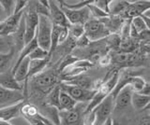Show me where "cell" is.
<instances>
[{
  "label": "cell",
  "mask_w": 150,
  "mask_h": 125,
  "mask_svg": "<svg viewBox=\"0 0 150 125\" xmlns=\"http://www.w3.org/2000/svg\"><path fill=\"white\" fill-rule=\"evenodd\" d=\"M149 102L150 96L141 94L139 92H133L132 97H131V106H133V108L139 112H142L145 106L149 104Z\"/></svg>",
  "instance_id": "cell-20"
},
{
  "label": "cell",
  "mask_w": 150,
  "mask_h": 125,
  "mask_svg": "<svg viewBox=\"0 0 150 125\" xmlns=\"http://www.w3.org/2000/svg\"><path fill=\"white\" fill-rule=\"evenodd\" d=\"M114 108L115 98L110 94L91 111L94 116L93 125H104V123L111 118L110 116L114 111Z\"/></svg>",
  "instance_id": "cell-5"
},
{
  "label": "cell",
  "mask_w": 150,
  "mask_h": 125,
  "mask_svg": "<svg viewBox=\"0 0 150 125\" xmlns=\"http://www.w3.org/2000/svg\"><path fill=\"white\" fill-rule=\"evenodd\" d=\"M144 15H145L146 17H148V18H150V10H146L144 13Z\"/></svg>",
  "instance_id": "cell-45"
},
{
  "label": "cell",
  "mask_w": 150,
  "mask_h": 125,
  "mask_svg": "<svg viewBox=\"0 0 150 125\" xmlns=\"http://www.w3.org/2000/svg\"><path fill=\"white\" fill-rule=\"evenodd\" d=\"M40 113L39 108L34 104L31 103H25L21 109V115L25 119H29V118H34Z\"/></svg>",
  "instance_id": "cell-25"
},
{
  "label": "cell",
  "mask_w": 150,
  "mask_h": 125,
  "mask_svg": "<svg viewBox=\"0 0 150 125\" xmlns=\"http://www.w3.org/2000/svg\"><path fill=\"white\" fill-rule=\"evenodd\" d=\"M25 101H22L20 103L15 105L5 106V108H0V120L4 122H9L13 119L19 118L21 116V109L23 105H25Z\"/></svg>",
  "instance_id": "cell-17"
},
{
  "label": "cell",
  "mask_w": 150,
  "mask_h": 125,
  "mask_svg": "<svg viewBox=\"0 0 150 125\" xmlns=\"http://www.w3.org/2000/svg\"><path fill=\"white\" fill-rule=\"evenodd\" d=\"M29 63H30V59L26 57L25 59H23L22 63L20 64L16 70L13 72V76L14 78L19 82L21 83L23 81H25L27 74H28V68H29Z\"/></svg>",
  "instance_id": "cell-21"
},
{
  "label": "cell",
  "mask_w": 150,
  "mask_h": 125,
  "mask_svg": "<svg viewBox=\"0 0 150 125\" xmlns=\"http://www.w3.org/2000/svg\"><path fill=\"white\" fill-rule=\"evenodd\" d=\"M139 94L146 95V96H150V82L145 81V84H144V88L142 89V91H139Z\"/></svg>",
  "instance_id": "cell-40"
},
{
  "label": "cell",
  "mask_w": 150,
  "mask_h": 125,
  "mask_svg": "<svg viewBox=\"0 0 150 125\" xmlns=\"http://www.w3.org/2000/svg\"><path fill=\"white\" fill-rule=\"evenodd\" d=\"M53 29L52 24L49 17L39 15V24L36 32V39L38 46L49 52L51 46V35Z\"/></svg>",
  "instance_id": "cell-4"
},
{
  "label": "cell",
  "mask_w": 150,
  "mask_h": 125,
  "mask_svg": "<svg viewBox=\"0 0 150 125\" xmlns=\"http://www.w3.org/2000/svg\"><path fill=\"white\" fill-rule=\"evenodd\" d=\"M59 7L67 17L69 24L84 25L89 20L92 19L90 11H89L87 7L83 8L81 10H69V8L61 5H59Z\"/></svg>",
  "instance_id": "cell-8"
},
{
  "label": "cell",
  "mask_w": 150,
  "mask_h": 125,
  "mask_svg": "<svg viewBox=\"0 0 150 125\" xmlns=\"http://www.w3.org/2000/svg\"><path fill=\"white\" fill-rule=\"evenodd\" d=\"M8 38V36H6ZM4 36H0V53H7L12 50V47L11 46V42L7 40Z\"/></svg>",
  "instance_id": "cell-34"
},
{
  "label": "cell",
  "mask_w": 150,
  "mask_h": 125,
  "mask_svg": "<svg viewBox=\"0 0 150 125\" xmlns=\"http://www.w3.org/2000/svg\"><path fill=\"white\" fill-rule=\"evenodd\" d=\"M69 36L73 38L74 40H77L84 35V27L81 24H70L68 28Z\"/></svg>",
  "instance_id": "cell-26"
},
{
  "label": "cell",
  "mask_w": 150,
  "mask_h": 125,
  "mask_svg": "<svg viewBox=\"0 0 150 125\" xmlns=\"http://www.w3.org/2000/svg\"><path fill=\"white\" fill-rule=\"evenodd\" d=\"M140 17L143 19V21H144V24H145V27H146V29H147L148 31H150V18L146 17V16L144 15V14H142Z\"/></svg>",
  "instance_id": "cell-42"
},
{
  "label": "cell",
  "mask_w": 150,
  "mask_h": 125,
  "mask_svg": "<svg viewBox=\"0 0 150 125\" xmlns=\"http://www.w3.org/2000/svg\"><path fill=\"white\" fill-rule=\"evenodd\" d=\"M59 87L61 91L69 94L74 101H76L77 103H86V102H90L93 98V96L96 94L95 90L82 89V88H79V87L67 85L62 82H59Z\"/></svg>",
  "instance_id": "cell-7"
},
{
  "label": "cell",
  "mask_w": 150,
  "mask_h": 125,
  "mask_svg": "<svg viewBox=\"0 0 150 125\" xmlns=\"http://www.w3.org/2000/svg\"><path fill=\"white\" fill-rule=\"evenodd\" d=\"M118 78H119V70H115L114 72H112L110 74V76L106 80H102L101 84L96 91L95 95L93 96L92 100L89 102V104L86 105V109H84V114L90 113L108 95H110L112 94L117 84Z\"/></svg>",
  "instance_id": "cell-2"
},
{
  "label": "cell",
  "mask_w": 150,
  "mask_h": 125,
  "mask_svg": "<svg viewBox=\"0 0 150 125\" xmlns=\"http://www.w3.org/2000/svg\"><path fill=\"white\" fill-rule=\"evenodd\" d=\"M13 55V50H11L9 52L7 53H0V73L4 72L6 67L8 66V64L11 63Z\"/></svg>",
  "instance_id": "cell-31"
},
{
  "label": "cell",
  "mask_w": 150,
  "mask_h": 125,
  "mask_svg": "<svg viewBox=\"0 0 150 125\" xmlns=\"http://www.w3.org/2000/svg\"><path fill=\"white\" fill-rule=\"evenodd\" d=\"M25 119L29 122L30 125H54L49 119H47L40 113H39L34 118H29Z\"/></svg>",
  "instance_id": "cell-29"
},
{
  "label": "cell",
  "mask_w": 150,
  "mask_h": 125,
  "mask_svg": "<svg viewBox=\"0 0 150 125\" xmlns=\"http://www.w3.org/2000/svg\"><path fill=\"white\" fill-rule=\"evenodd\" d=\"M134 75L142 77L145 81L150 82V70H143L142 74H134Z\"/></svg>",
  "instance_id": "cell-41"
},
{
  "label": "cell",
  "mask_w": 150,
  "mask_h": 125,
  "mask_svg": "<svg viewBox=\"0 0 150 125\" xmlns=\"http://www.w3.org/2000/svg\"><path fill=\"white\" fill-rule=\"evenodd\" d=\"M150 10V0H138L130 1L129 6L122 13L120 17L124 20H131L135 17H139Z\"/></svg>",
  "instance_id": "cell-10"
},
{
  "label": "cell",
  "mask_w": 150,
  "mask_h": 125,
  "mask_svg": "<svg viewBox=\"0 0 150 125\" xmlns=\"http://www.w3.org/2000/svg\"><path fill=\"white\" fill-rule=\"evenodd\" d=\"M60 91H61V90H60V87H59V83H58V84L46 95V101H45L46 105L52 106V108H57L59 111Z\"/></svg>",
  "instance_id": "cell-24"
},
{
  "label": "cell",
  "mask_w": 150,
  "mask_h": 125,
  "mask_svg": "<svg viewBox=\"0 0 150 125\" xmlns=\"http://www.w3.org/2000/svg\"><path fill=\"white\" fill-rule=\"evenodd\" d=\"M59 82L65 83L67 85L70 86H75V87H79L82 88V89H86V90H97L100 85L101 84V82H96L94 81L92 78L86 76V75H79L73 78H60Z\"/></svg>",
  "instance_id": "cell-9"
},
{
  "label": "cell",
  "mask_w": 150,
  "mask_h": 125,
  "mask_svg": "<svg viewBox=\"0 0 150 125\" xmlns=\"http://www.w3.org/2000/svg\"><path fill=\"white\" fill-rule=\"evenodd\" d=\"M130 1L118 0V1H111L109 6V15L110 16H120L127 8L129 6Z\"/></svg>",
  "instance_id": "cell-23"
},
{
  "label": "cell",
  "mask_w": 150,
  "mask_h": 125,
  "mask_svg": "<svg viewBox=\"0 0 150 125\" xmlns=\"http://www.w3.org/2000/svg\"><path fill=\"white\" fill-rule=\"evenodd\" d=\"M27 4H28V1H26V0H16L13 14L14 13H19V12L25 11Z\"/></svg>",
  "instance_id": "cell-38"
},
{
  "label": "cell",
  "mask_w": 150,
  "mask_h": 125,
  "mask_svg": "<svg viewBox=\"0 0 150 125\" xmlns=\"http://www.w3.org/2000/svg\"><path fill=\"white\" fill-rule=\"evenodd\" d=\"M84 111L78 109L77 106L69 111H59L58 118L60 125H80L82 122V115Z\"/></svg>",
  "instance_id": "cell-14"
},
{
  "label": "cell",
  "mask_w": 150,
  "mask_h": 125,
  "mask_svg": "<svg viewBox=\"0 0 150 125\" xmlns=\"http://www.w3.org/2000/svg\"><path fill=\"white\" fill-rule=\"evenodd\" d=\"M98 64L100 66H108L112 64V53L111 52H106L100 56L98 59Z\"/></svg>",
  "instance_id": "cell-37"
},
{
  "label": "cell",
  "mask_w": 150,
  "mask_h": 125,
  "mask_svg": "<svg viewBox=\"0 0 150 125\" xmlns=\"http://www.w3.org/2000/svg\"><path fill=\"white\" fill-rule=\"evenodd\" d=\"M94 0H83V1H80L76 4H68L65 1H58L57 3H59V5L69 8V10H81L83 8L87 7L89 4H92Z\"/></svg>",
  "instance_id": "cell-28"
},
{
  "label": "cell",
  "mask_w": 150,
  "mask_h": 125,
  "mask_svg": "<svg viewBox=\"0 0 150 125\" xmlns=\"http://www.w3.org/2000/svg\"><path fill=\"white\" fill-rule=\"evenodd\" d=\"M25 24V45L35 38L39 24V14L36 11V1H28L23 12Z\"/></svg>",
  "instance_id": "cell-3"
},
{
  "label": "cell",
  "mask_w": 150,
  "mask_h": 125,
  "mask_svg": "<svg viewBox=\"0 0 150 125\" xmlns=\"http://www.w3.org/2000/svg\"><path fill=\"white\" fill-rule=\"evenodd\" d=\"M25 101L23 91H11L0 86V108Z\"/></svg>",
  "instance_id": "cell-12"
},
{
  "label": "cell",
  "mask_w": 150,
  "mask_h": 125,
  "mask_svg": "<svg viewBox=\"0 0 150 125\" xmlns=\"http://www.w3.org/2000/svg\"><path fill=\"white\" fill-rule=\"evenodd\" d=\"M0 4L3 7L8 17L13 14L14 8H15V1L14 0H0Z\"/></svg>",
  "instance_id": "cell-32"
},
{
  "label": "cell",
  "mask_w": 150,
  "mask_h": 125,
  "mask_svg": "<svg viewBox=\"0 0 150 125\" xmlns=\"http://www.w3.org/2000/svg\"><path fill=\"white\" fill-rule=\"evenodd\" d=\"M7 18H8V16L6 14V12H5L3 7L1 6V4H0V22H3L4 20H6Z\"/></svg>",
  "instance_id": "cell-43"
},
{
  "label": "cell",
  "mask_w": 150,
  "mask_h": 125,
  "mask_svg": "<svg viewBox=\"0 0 150 125\" xmlns=\"http://www.w3.org/2000/svg\"><path fill=\"white\" fill-rule=\"evenodd\" d=\"M142 112H150V102H149V104L146 105V106H145V108L142 111Z\"/></svg>",
  "instance_id": "cell-44"
},
{
  "label": "cell",
  "mask_w": 150,
  "mask_h": 125,
  "mask_svg": "<svg viewBox=\"0 0 150 125\" xmlns=\"http://www.w3.org/2000/svg\"><path fill=\"white\" fill-rule=\"evenodd\" d=\"M28 58H29L30 60H44V59L49 58V52H47V50L40 48V47H37L30 53Z\"/></svg>",
  "instance_id": "cell-30"
},
{
  "label": "cell",
  "mask_w": 150,
  "mask_h": 125,
  "mask_svg": "<svg viewBox=\"0 0 150 125\" xmlns=\"http://www.w3.org/2000/svg\"><path fill=\"white\" fill-rule=\"evenodd\" d=\"M23 12L25 11L14 13L11 16L8 17L6 20L0 22V36L6 38V36H8L9 35H12L16 31L23 15Z\"/></svg>",
  "instance_id": "cell-13"
},
{
  "label": "cell",
  "mask_w": 150,
  "mask_h": 125,
  "mask_svg": "<svg viewBox=\"0 0 150 125\" xmlns=\"http://www.w3.org/2000/svg\"><path fill=\"white\" fill-rule=\"evenodd\" d=\"M83 27L84 35L87 36V38L91 42H98V41L103 40L111 35L109 30L100 20L90 19L83 25Z\"/></svg>",
  "instance_id": "cell-6"
},
{
  "label": "cell",
  "mask_w": 150,
  "mask_h": 125,
  "mask_svg": "<svg viewBox=\"0 0 150 125\" xmlns=\"http://www.w3.org/2000/svg\"><path fill=\"white\" fill-rule=\"evenodd\" d=\"M29 80L30 85L35 91L47 95L59 83V73L56 68L51 67L44 69Z\"/></svg>",
  "instance_id": "cell-1"
},
{
  "label": "cell",
  "mask_w": 150,
  "mask_h": 125,
  "mask_svg": "<svg viewBox=\"0 0 150 125\" xmlns=\"http://www.w3.org/2000/svg\"><path fill=\"white\" fill-rule=\"evenodd\" d=\"M100 21L103 22L111 34H118L126 20L122 19L120 16H109Z\"/></svg>",
  "instance_id": "cell-19"
},
{
  "label": "cell",
  "mask_w": 150,
  "mask_h": 125,
  "mask_svg": "<svg viewBox=\"0 0 150 125\" xmlns=\"http://www.w3.org/2000/svg\"><path fill=\"white\" fill-rule=\"evenodd\" d=\"M78 103L66 92L60 91L59 95V111H69L77 106Z\"/></svg>",
  "instance_id": "cell-22"
},
{
  "label": "cell",
  "mask_w": 150,
  "mask_h": 125,
  "mask_svg": "<svg viewBox=\"0 0 150 125\" xmlns=\"http://www.w3.org/2000/svg\"><path fill=\"white\" fill-rule=\"evenodd\" d=\"M87 8H88L89 11H90L92 19L101 20V19H104V18H107V17L110 16L107 12L103 11L102 10H100V8H98L97 6L94 5V2L92 4H89V5L87 6Z\"/></svg>",
  "instance_id": "cell-27"
},
{
  "label": "cell",
  "mask_w": 150,
  "mask_h": 125,
  "mask_svg": "<svg viewBox=\"0 0 150 125\" xmlns=\"http://www.w3.org/2000/svg\"><path fill=\"white\" fill-rule=\"evenodd\" d=\"M131 25H132L134 28L137 30L139 35L142 33V32L147 30L146 27H145V24H144L143 19L140 16L139 17H135V18H133V19H131Z\"/></svg>",
  "instance_id": "cell-33"
},
{
  "label": "cell",
  "mask_w": 150,
  "mask_h": 125,
  "mask_svg": "<svg viewBox=\"0 0 150 125\" xmlns=\"http://www.w3.org/2000/svg\"><path fill=\"white\" fill-rule=\"evenodd\" d=\"M133 90L129 86H125L119 91L115 98V110H124L131 106V97L133 94Z\"/></svg>",
  "instance_id": "cell-15"
},
{
  "label": "cell",
  "mask_w": 150,
  "mask_h": 125,
  "mask_svg": "<svg viewBox=\"0 0 150 125\" xmlns=\"http://www.w3.org/2000/svg\"><path fill=\"white\" fill-rule=\"evenodd\" d=\"M90 44H91V41L87 38V36L86 35L82 36L81 38L76 40V47L79 48L80 50L87 48Z\"/></svg>",
  "instance_id": "cell-36"
},
{
  "label": "cell",
  "mask_w": 150,
  "mask_h": 125,
  "mask_svg": "<svg viewBox=\"0 0 150 125\" xmlns=\"http://www.w3.org/2000/svg\"><path fill=\"white\" fill-rule=\"evenodd\" d=\"M135 125H150V114L146 112L144 115L140 116L136 119Z\"/></svg>",
  "instance_id": "cell-39"
},
{
  "label": "cell",
  "mask_w": 150,
  "mask_h": 125,
  "mask_svg": "<svg viewBox=\"0 0 150 125\" xmlns=\"http://www.w3.org/2000/svg\"><path fill=\"white\" fill-rule=\"evenodd\" d=\"M12 38L14 41V47L18 50L21 52L23 48L25 46V17H22L16 31L12 34Z\"/></svg>",
  "instance_id": "cell-18"
},
{
  "label": "cell",
  "mask_w": 150,
  "mask_h": 125,
  "mask_svg": "<svg viewBox=\"0 0 150 125\" xmlns=\"http://www.w3.org/2000/svg\"><path fill=\"white\" fill-rule=\"evenodd\" d=\"M111 0H94V5L100 8L103 11L107 12L109 14V6Z\"/></svg>",
  "instance_id": "cell-35"
},
{
  "label": "cell",
  "mask_w": 150,
  "mask_h": 125,
  "mask_svg": "<svg viewBox=\"0 0 150 125\" xmlns=\"http://www.w3.org/2000/svg\"><path fill=\"white\" fill-rule=\"evenodd\" d=\"M112 125H122L121 123H119L118 122H116V120L112 119Z\"/></svg>",
  "instance_id": "cell-46"
},
{
  "label": "cell",
  "mask_w": 150,
  "mask_h": 125,
  "mask_svg": "<svg viewBox=\"0 0 150 125\" xmlns=\"http://www.w3.org/2000/svg\"><path fill=\"white\" fill-rule=\"evenodd\" d=\"M49 19L53 24L64 27V28H69L70 25L63 10L57 5V2L52 1V0L49 1Z\"/></svg>",
  "instance_id": "cell-11"
},
{
  "label": "cell",
  "mask_w": 150,
  "mask_h": 125,
  "mask_svg": "<svg viewBox=\"0 0 150 125\" xmlns=\"http://www.w3.org/2000/svg\"><path fill=\"white\" fill-rule=\"evenodd\" d=\"M0 86L11 91H23V86H22L21 83H19L14 78L11 69H8L0 73Z\"/></svg>",
  "instance_id": "cell-16"
}]
</instances>
